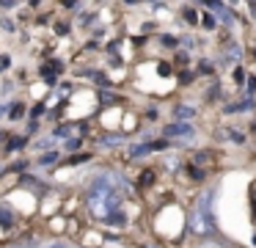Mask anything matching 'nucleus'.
<instances>
[{"label": "nucleus", "instance_id": "nucleus-3", "mask_svg": "<svg viewBox=\"0 0 256 248\" xmlns=\"http://www.w3.org/2000/svg\"><path fill=\"white\" fill-rule=\"evenodd\" d=\"M174 113H176V119H179V121H188V119H193V108H190V105H179V108L174 110Z\"/></svg>", "mask_w": 256, "mask_h": 248}, {"label": "nucleus", "instance_id": "nucleus-11", "mask_svg": "<svg viewBox=\"0 0 256 248\" xmlns=\"http://www.w3.org/2000/svg\"><path fill=\"white\" fill-rule=\"evenodd\" d=\"M127 3H135V0H127Z\"/></svg>", "mask_w": 256, "mask_h": 248}, {"label": "nucleus", "instance_id": "nucleus-5", "mask_svg": "<svg viewBox=\"0 0 256 248\" xmlns=\"http://www.w3.org/2000/svg\"><path fill=\"white\" fill-rule=\"evenodd\" d=\"M56 160H58V154L52 152V154H44V157H42L39 163H42V165H50V163H56Z\"/></svg>", "mask_w": 256, "mask_h": 248}, {"label": "nucleus", "instance_id": "nucleus-10", "mask_svg": "<svg viewBox=\"0 0 256 248\" xmlns=\"http://www.w3.org/2000/svg\"><path fill=\"white\" fill-rule=\"evenodd\" d=\"M44 248H66L64 242H52V245H44Z\"/></svg>", "mask_w": 256, "mask_h": 248}, {"label": "nucleus", "instance_id": "nucleus-7", "mask_svg": "<svg viewBox=\"0 0 256 248\" xmlns=\"http://www.w3.org/2000/svg\"><path fill=\"white\" fill-rule=\"evenodd\" d=\"M22 116V105H12V119H20Z\"/></svg>", "mask_w": 256, "mask_h": 248}, {"label": "nucleus", "instance_id": "nucleus-4", "mask_svg": "<svg viewBox=\"0 0 256 248\" xmlns=\"http://www.w3.org/2000/svg\"><path fill=\"white\" fill-rule=\"evenodd\" d=\"M146 152H149V146H132V149H130V154H132V157H138V154L144 157Z\"/></svg>", "mask_w": 256, "mask_h": 248}, {"label": "nucleus", "instance_id": "nucleus-12", "mask_svg": "<svg viewBox=\"0 0 256 248\" xmlns=\"http://www.w3.org/2000/svg\"><path fill=\"white\" fill-rule=\"evenodd\" d=\"M0 138H3V132H0Z\"/></svg>", "mask_w": 256, "mask_h": 248}, {"label": "nucleus", "instance_id": "nucleus-8", "mask_svg": "<svg viewBox=\"0 0 256 248\" xmlns=\"http://www.w3.org/2000/svg\"><path fill=\"white\" fill-rule=\"evenodd\" d=\"M204 25H206V31H212V28H215V20H212V17H206V14H204Z\"/></svg>", "mask_w": 256, "mask_h": 248}, {"label": "nucleus", "instance_id": "nucleus-6", "mask_svg": "<svg viewBox=\"0 0 256 248\" xmlns=\"http://www.w3.org/2000/svg\"><path fill=\"white\" fill-rule=\"evenodd\" d=\"M86 160H91L88 154H78V157H72L69 163H72V165H80V163H86Z\"/></svg>", "mask_w": 256, "mask_h": 248}, {"label": "nucleus", "instance_id": "nucleus-13", "mask_svg": "<svg viewBox=\"0 0 256 248\" xmlns=\"http://www.w3.org/2000/svg\"><path fill=\"white\" fill-rule=\"evenodd\" d=\"M0 113H3V110H0Z\"/></svg>", "mask_w": 256, "mask_h": 248}, {"label": "nucleus", "instance_id": "nucleus-2", "mask_svg": "<svg viewBox=\"0 0 256 248\" xmlns=\"http://www.w3.org/2000/svg\"><path fill=\"white\" fill-rule=\"evenodd\" d=\"M162 135H166V138H184V141H190V138H193V127L184 124V121H179V124L166 127V130H162Z\"/></svg>", "mask_w": 256, "mask_h": 248}, {"label": "nucleus", "instance_id": "nucleus-1", "mask_svg": "<svg viewBox=\"0 0 256 248\" xmlns=\"http://www.w3.org/2000/svg\"><path fill=\"white\" fill-rule=\"evenodd\" d=\"M190 231H193V234H201V237L215 234V218H212L210 196H206V198H201V201H198V207L193 209V215H190Z\"/></svg>", "mask_w": 256, "mask_h": 248}, {"label": "nucleus", "instance_id": "nucleus-9", "mask_svg": "<svg viewBox=\"0 0 256 248\" xmlns=\"http://www.w3.org/2000/svg\"><path fill=\"white\" fill-rule=\"evenodd\" d=\"M0 6H3V9H12V6H14V0H0Z\"/></svg>", "mask_w": 256, "mask_h": 248}, {"label": "nucleus", "instance_id": "nucleus-14", "mask_svg": "<svg viewBox=\"0 0 256 248\" xmlns=\"http://www.w3.org/2000/svg\"><path fill=\"white\" fill-rule=\"evenodd\" d=\"M14 248H17V245H14Z\"/></svg>", "mask_w": 256, "mask_h": 248}]
</instances>
